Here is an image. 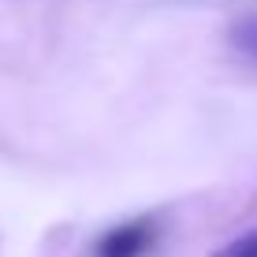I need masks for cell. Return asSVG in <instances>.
Here are the masks:
<instances>
[{"label":"cell","instance_id":"6da1fadb","mask_svg":"<svg viewBox=\"0 0 257 257\" xmlns=\"http://www.w3.org/2000/svg\"><path fill=\"white\" fill-rule=\"evenodd\" d=\"M157 227L153 216H135V220H123V224L108 227L93 246V257H146L157 246Z\"/></svg>","mask_w":257,"mask_h":257},{"label":"cell","instance_id":"7a4b0ae2","mask_svg":"<svg viewBox=\"0 0 257 257\" xmlns=\"http://www.w3.org/2000/svg\"><path fill=\"white\" fill-rule=\"evenodd\" d=\"M231 45H235V52H242L246 60H253L257 64V15H246V19H238V23H231Z\"/></svg>","mask_w":257,"mask_h":257},{"label":"cell","instance_id":"3957f363","mask_svg":"<svg viewBox=\"0 0 257 257\" xmlns=\"http://www.w3.org/2000/svg\"><path fill=\"white\" fill-rule=\"evenodd\" d=\"M212 257H257V227H246L242 235L227 238L224 246H216Z\"/></svg>","mask_w":257,"mask_h":257}]
</instances>
